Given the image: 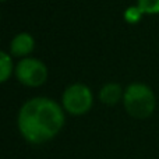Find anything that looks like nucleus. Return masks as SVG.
<instances>
[{"mask_svg": "<svg viewBox=\"0 0 159 159\" xmlns=\"http://www.w3.org/2000/svg\"><path fill=\"white\" fill-rule=\"evenodd\" d=\"M66 121L63 106L46 96L31 98L20 107L17 127L27 143L41 145L53 140Z\"/></svg>", "mask_w": 159, "mask_h": 159, "instance_id": "1", "label": "nucleus"}, {"mask_svg": "<svg viewBox=\"0 0 159 159\" xmlns=\"http://www.w3.org/2000/svg\"><path fill=\"white\" fill-rule=\"evenodd\" d=\"M123 106L134 119H148L157 107V96L144 82H133L124 89Z\"/></svg>", "mask_w": 159, "mask_h": 159, "instance_id": "2", "label": "nucleus"}, {"mask_svg": "<svg viewBox=\"0 0 159 159\" xmlns=\"http://www.w3.org/2000/svg\"><path fill=\"white\" fill-rule=\"evenodd\" d=\"M93 105L92 91L82 82H74L64 89L61 95V106L71 116L87 115Z\"/></svg>", "mask_w": 159, "mask_h": 159, "instance_id": "3", "label": "nucleus"}, {"mask_svg": "<svg viewBox=\"0 0 159 159\" xmlns=\"http://www.w3.org/2000/svg\"><path fill=\"white\" fill-rule=\"evenodd\" d=\"M16 77L25 87L38 88L48 80V67L42 60L35 57H22L16 66Z\"/></svg>", "mask_w": 159, "mask_h": 159, "instance_id": "4", "label": "nucleus"}, {"mask_svg": "<svg viewBox=\"0 0 159 159\" xmlns=\"http://www.w3.org/2000/svg\"><path fill=\"white\" fill-rule=\"evenodd\" d=\"M35 49V39L28 32H20L10 42V55L16 57H28Z\"/></svg>", "mask_w": 159, "mask_h": 159, "instance_id": "5", "label": "nucleus"}, {"mask_svg": "<svg viewBox=\"0 0 159 159\" xmlns=\"http://www.w3.org/2000/svg\"><path fill=\"white\" fill-rule=\"evenodd\" d=\"M124 89L117 82H107L99 91V99L106 106H116L120 101H123Z\"/></svg>", "mask_w": 159, "mask_h": 159, "instance_id": "6", "label": "nucleus"}, {"mask_svg": "<svg viewBox=\"0 0 159 159\" xmlns=\"http://www.w3.org/2000/svg\"><path fill=\"white\" fill-rule=\"evenodd\" d=\"M13 71H16V69H14L11 55L4 52V50L0 52V81L6 82L11 77Z\"/></svg>", "mask_w": 159, "mask_h": 159, "instance_id": "7", "label": "nucleus"}, {"mask_svg": "<svg viewBox=\"0 0 159 159\" xmlns=\"http://www.w3.org/2000/svg\"><path fill=\"white\" fill-rule=\"evenodd\" d=\"M137 6L141 8L144 16L159 14V0H137Z\"/></svg>", "mask_w": 159, "mask_h": 159, "instance_id": "8", "label": "nucleus"}, {"mask_svg": "<svg viewBox=\"0 0 159 159\" xmlns=\"http://www.w3.org/2000/svg\"><path fill=\"white\" fill-rule=\"evenodd\" d=\"M144 13L141 11V8L138 6H130L124 10V20L129 24H138L143 18Z\"/></svg>", "mask_w": 159, "mask_h": 159, "instance_id": "9", "label": "nucleus"}, {"mask_svg": "<svg viewBox=\"0 0 159 159\" xmlns=\"http://www.w3.org/2000/svg\"><path fill=\"white\" fill-rule=\"evenodd\" d=\"M2 2H7V0H2Z\"/></svg>", "mask_w": 159, "mask_h": 159, "instance_id": "10", "label": "nucleus"}]
</instances>
